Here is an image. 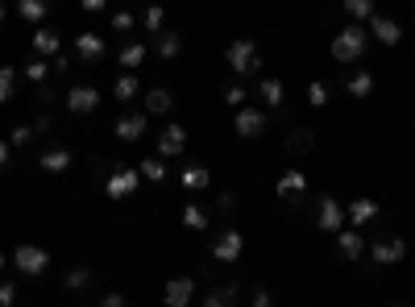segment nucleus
Listing matches in <instances>:
<instances>
[{"label": "nucleus", "instance_id": "nucleus-1", "mask_svg": "<svg viewBox=\"0 0 415 307\" xmlns=\"http://www.w3.org/2000/svg\"><path fill=\"white\" fill-rule=\"evenodd\" d=\"M366 42H369V33L362 25H345L341 33L332 38V58H337V63H357V58L366 54Z\"/></svg>", "mask_w": 415, "mask_h": 307}, {"label": "nucleus", "instance_id": "nucleus-2", "mask_svg": "<svg viewBox=\"0 0 415 307\" xmlns=\"http://www.w3.org/2000/svg\"><path fill=\"white\" fill-rule=\"evenodd\" d=\"M403 258H407V241L399 233H387L369 245V261L374 266H394V261H403Z\"/></svg>", "mask_w": 415, "mask_h": 307}, {"label": "nucleus", "instance_id": "nucleus-3", "mask_svg": "<svg viewBox=\"0 0 415 307\" xmlns=\"http://www.w3.org/2000/svg\"><path fill=\"white\" fill-rule=\"evenodd\" d=\"M316 224H320V233H341V229H345L341 199H332V195H320V199H316Z\"/></svg>", "mask_w": 415, "mask_h": 307}, {"label": "nucleus", "instance_id": "nucleus-4", "mask_svg": "<svg viewBox=\"0 0 415 307\" xmlns=\"http://www.w3.org/2000/svg\"><path fill=\"white\" fill-rule=\"evenodd\" d=\"M224 58H228V67L237 75H249L262 67V58H258V46L253 42H233V46L224 50Z\"/></svg>", "mask_w": 415, "mask_h": 307}, {"label": "nucleus", "instance_id": "nucleus-5", "mask_svg": "<svg viewBox=\"0 0 415 307\" xmlns=\"http://www.w3.org/2000/svg\"><path fill=\"white\" fill-rule=\"evenodd\" d=\"M13 266H17L21 274H46L50 254L42 249V245H17V254H13Z\"/></svg>", "mask_w": 415, "mask_h": 307}, {"label": "nucleus", "instance_id": "nucleus-6", "mask_svg": "<svg viewBox=\"0 0 415 307\" xmlns=\"http://www.w3.org/2000/svg\"><path fill=\"white\" fill-rule=\"evenodd\" d=\"M137 183H142V175H137L133 166H117V170L108 175L104 191H108V199H125V195H133V191H137Z\"/></svg>", "mask_w": 415, "mask_h": 307}, {"label": "nucleus", "instance_id": "nucleus-7", "mask_svg": "<svg viewBox=\"0 0 415 307\" xmlns=\"http://www.w3.org/2000/svg\"><path fill=\"white\" fill-rule=\"evenodd\" d=\"M245 249V236L237 233V229H224V233H216V241H212V258L216 261H237Z\"/></svg>", "mask_w": 415, "mask_h": 307}, {"label": "nucleus", "instance_id": "nucleus-8", "mask_svg": "<svg viewBox=\"0 0 415 307\" xmlns=\"http://www.w3.org/2000/svg\"><path fill=\"white\" fill-rule=\"evenodd\" d=\"M67 108L79 113V117H88V113H96V108H100V92H96V88H88V83H79V88L67 92Z\"/></svg>", "mask_w": 415, "mask_h": 307}, {"label": "nucleus", "instance_id": "nucleus-9", "mask_svg": "<svg viewBox=\"0 0 415 307\" xmlns=\"http://www.w3.org/2000/svg\"><path fill=\"white\" fill-rule=\"evenodd\" d=\"M162 295H167V299H162L167 307H187L191 303V295H196V279H187V274H183V279H171Z\"/></svg>", "mask_w": 415, "mask_h": 307}, {"label": "nucleus", "instance_id": "nucleus-10", "mask_svg": "<svg viewBox=\"0 0 415 307\" xmlns=\"http://www.w3.org/2000/svg\"><path fill=\"white\" fill-rule=\"evenodd\" d=\"M366 33H374L382 46H399V42H403V29H399V21H391V17H378V13L369 17V29H366Z\"/></svg>", "mask_w": 415, "mask_h": 307}, {"label": "nucleus", "instance_id": "nucleus-11", "mask_svg": "<svg viewBox=\"0 0 415 307\" xmlns=\"http://www.w3.org/2000/svg\"><path fill=\"white\" fill-rule=\"evenodd\" d=\"M233 129H237L241 137H262V133H266V113H258V108H241L237 120H233Z\"/></svg>", "mask_w": 415, "mask_h": 307}, {"label": "nucleus", "instance_id": "nucleus-12", "mask_svg": "<svg viewBox=\"0 0 415 307\" xmlns=\"http://www.w3.org/2000/svg\"><path fill=\"white\" fill-rule=\"evenodd\" d=\"M104 38L100 33H75V58H83V63H100L104 58Z\"/></svg>", "mask_w": 415, "mask_h": 307}, {"label": "nucleus", "instance_id": "nucleus-13", "mask_svg": "<svg viewBox=\"0 0 415 307\" xmlns=\"http://www.w3.org/2000/svg\"><path fill=\"white\" fill-rule=\"evenodd\" d=\"M183 145H187V129L183 125H167L162 137H158V154L162 158H174V154H183Z\"/></svg>", "mask_w": 415, "mask_h": 307}, {"label": "nucleus", "instance_id": "nucleus-14", "mask_svg": "<svg viewBox=\"0 0 415 307\" xmlns=\"http://www.w3.org/2000/svg\"><path fill=\"white\" fill-rule=\"evenodd\" d=\"M121 142H137L142 133H146V113H125L121 120H117V129H112Z\"/></svg>", "mask_w": 415, "mask_h": 307}, {"label": "nucleus", "instance_id": "nucleus-15", "mask_svg": "<svg viewBox=\"0 0 415 307\" xmlns=\"http://www.w3.org/2000/svg\"><path fill=\"white\" fill-rule=\"evenodd\" d=\"M38 166H42V170H50V175H63V170L71 166V150H63V145L42 150V154H38Z\"/></svg>", "mask_w": 415, "mask_h": 307}, {"label": "nucleus", "instance_id": "nucleus-16", "mask_svg": "<svg viewBox=\"0 0 415 307\" xmlns=\"http://www.w3.org/2000/svg\"><path fill=\"white\" fill-rule=\"evenodd\" d=\"M337 249H341L345 261H357L362 254H366V241H362V233H349V229H341V233H337Z\"/></svg>", "mask_w": 415, "mask_h": 307}, {"label": "nucleus", "instance_id": "nucleus-17", "mask_svg": "<svg viewBox=\"0 0 415 307\" xmlns=\"http://www.w3.org/2000/svg\"><path fill=\"white\" fill-rule=\"evenodd\" d=\"M63 46V38H58V29H33V50H38V58H50V54H58Z\"/></svg>", "mask_w": 415, "mask_h": 307}, {"label": "nucleus", "instance_id": "nucleus-18", "mask_svg": "<svg viewBox=\"0 0 415 307\" xmlns=\"http://www.w3.org/2000/svg\"><path fill=\"white\" fill-rule=\"evenodd\" d=\"M154 50H158V54H162V58H174V54H179V50H183V38H179V33H174V29H162V33H158V38H154Z\"/></svg>", "mask_w": 415, "mask_h": 307}, {"label": "nucleus", "instance_id": "nucleus-19", "mask_svg": "<svg viewBox=\"0 0 415 307\" xmlns=\"http://www.w3.org/2000/svg\"><path fill=\"white\" fill-rule=\"evenodd\" d=\"M312 145H316L312 129H291V137H287V150H291V158H303Z\"/></svg>", "mask_w": 415, "mask_h": 307}, {"label": "nucleus", "instance_id": "nucleus-20", "mask_svg": "<svg viewBox=\"0 0 415 307\" xmlns=\"http://www.w3.org/2000/svg\"><path fill=\"white\" fill-rule=\"evenodd\" d=\"M174 95L167 92V88H154V92H146V113H171Z\"/></svg>", "mask_w": 415, "mask_h": 307}, {"label": "nucleus", "instance_id": "nucleus-21", "mask_svg": "<svg viewBox=\"0 0 415 307\" xmlns=\"http://www.w3.org/2000/svg\"><path fill=\"white\" fill-rule=\"evenodd\" d=\"M204 307H237V286H216V291H208Z\"/></svg>", "mask_w": 415, "mask_h": 307}, {"label": "nucleus", "instance_id": "nucleus-22", "mask_svg": "<svg viewBox=\"0 0 415 307\" xmlns=\"http://www.w3.org/2000/svg\"><path fill=\"white\" fill-rule=\"evenodd\" d=\"M142 92V83H137V75H121L117 83H112V95L117 100H133V95Z\"/></svg>", "mask_w": 415, "mask_h": 307}, {"label": "nucleus", "instance_id": "nucleus-23", "mask_svg": "<svg viewBox=\"0 0 415 307\" xmlns=\"http://www.w3.org/2000/svg\"><path fill=\"white\" fill-rule=\"evenodd\" d=\"M374 216H378V204H374V199H357V204L349 208V220H353V224H366Z\"/></svg>", "mask_w": 415, "mask_h": 307}, {"label": "nucleus", "instance_id": "nucleus-24", "mask_svg": "<svg viewBox=\"0 0 415 307\" xmlns=\"http://www.w3.org/2000/svg\"><path fill=\"white\" fill-rule=\"evenodd\" d=\"M208 183H212V175H208V166H187V170H183V187H208Z\"/></svg>", "mask_w": 415, "mask_h": 307}, {"label": "nucleus", "instance_id": "nucleus-25", "mask_svg": "<svg viewBox=\"0 0 415 307\" xmlns=\"http://www.w3.org/2000/svg\"><path fill=\"white\" fill-rule=\"evenodd\" d=\"M374 92V75L369 71H357L353 79H349V95H357V100H366V95Z\"/></svg>", "mask_w": 415, "mask_h": 307}, {"label": "nucleus", "instance_id": "nucleus-26", "mask_svg": "<svg viewBox=\"0 0 415 307\" xmlns=\"http://www.w3.org/2000/svg\"><path fill=\"white\" fill-rule=\"evenodd\" d=\"M17 13H21L25 21H42L50 9H46V0H21V4H17Z\"/></svg>", "mask_w": 415, "mask_h": 307}, {"label": "nucleus", "instance_id": "nucleus-27", "mask_svg": "<svg viewBox=\"0 0 415 307\" xmlns=\"http://www.w3.org/2000/svg\"><path fill=\"white\" fill-rule=\"evenodd\" d=\"M308 187V179L299 175V170H287L283 179H278V195H295V191H303Z\"/></svg>", "mask_w": 415, "mask_h": 307}, {"label": "nucleus", "instance_id": "nucleus-28", "mask_svg": "<svg viewBox=\"0 0 415 307\" xmlns=\"http://www.w3.org/2000/svg\"><path fill=\"white\" fill-rule=\"evenodd\" d=\"M283 92H287V88H283L278 79H262V100H266L270 108H278V104H283Z\"/></svg>", "mask_w": 415, "mask_h": 307}, {"label": "nucleus", "instance_id": "nucleus-29", "mask_svg": "<svg viewBox=\"0 0 415 307\" xmlns=\"http://www.w3.org/2000/svg\"><path fill=\"white\" fill-rule=\"evenodd\" d=\"M88 283H92V270H88V266H75L71 274L63 279V286H67V291H83Z\"/></svg>", "mask_w": 415, "mask_h": 307}, {"label": "nucleus", "instance_id": "nucleus-30", "mask_svg": "<svg viewBox=\"0 0 415 307\" xmlns=\"http://www.w3.org/2000/svg\"><path fill=\"white\" fill-rule=\"evenodd\" d=\"M142 58H146V46H142V42L121 46V63H125V67H142Z\"/></svg>", "mask_w": 415, "mask_h": 307}, {"label": "nucleus", "instance_id": "nucleus-31", "mask_svg": "<svg viewBox=\"0 0 415 307\" xmlns=\"http://www.w3.org/2000/svg\"><path fill=\"white\" fill-rule=\"evenodd\" d=\"M13 83H17V71L13 67H0V104L13 100Z\"/></svg>", "mask_w": 415, "mask_h": 307}, {"label": "nucleus", "instance_id": "nucleus-32", "mask_svg": "<svg viewBox=\"0 0 415 307\" xmlns=\"http://www.w3.org/2000/svg\"><path fill=\"white\" fill-rule=\"evenodd\" d=\"M50 71H54V67H46V58H33V63H25V75H29V79H33L38 88L46 83V75H50Z\"/></svg>", "mask_w": 415, "mask_h": 307}, {"label": "nucleus", "instance_id": "nucleus-33", "mask_svg": "<svg viewBox=\"0 0 415 307\" xmlns=\"http://www.w3.org/2000/svg\"><path fill=\"white\" fill-rule=\"evenodd\" d=\"M142 175H146L149 183H162V179H167V166H162V158H146V162H142Z\"/></svg>", "mask_w": 415, "mask_h": 307}, {"label": "nucleus", "instance_id": "nucleus-34", "mask_svg": "<svg viewBox=\"0 0 415 307\" xmlns=\"http://www.w3.org/2000/svg\"><path fill=\"white\" fill-rule=\"evenodd\" d=\"M183 224H187V229H208V216H204V208L187 204V208H183Z\"/></svg>", "mask_w": 415, "mask_h": 307}, {"label": "nucleus", "instance_id": "nucleus-35", "mask_svg": "<svg viewBox=\"0 0 415 307\" xmlns=\"http://www.w3.org/2000/svg\"><path fill=\"white\" fill-rule=\"evenodd\" d=\"M162 21H167V13L154 4V9H146V17H142V25H146L149 33H162Z\"/></svg>", "mask_w": 415, "mask_h": 307}, {"label": "nucleus", "instance_id": "nucleus-36", "mask_svg": "<svg viewBox=\"0 0 415 307\" xmlns=\"http://www.w3.org/2000/svg\"><path fill=\"white\" fill-rule=\"evenodd\" d=\"M224 104H228V108H237V113H241V108H245V88H241V83H233V88H224Z\"/></svg>", "mask_w": 415, "mask_h": 307}, {"label": "nucleus", "instance_id": "nucleus-37", "mask_svg": "<svg viewBox=\"0 0 415 307\" xmlns=\"http://www.w3.org/2000/svg\"><path fill=\"white\" fill-rule=\"evenodd\" d=\"M345 13L349 17H374V4L369 0H345Z\"/></svg>", "mask_w": 415, "mask_h": 307}, {"label": "nucleus", "instance_id": "nucleus-38", "mask_svg": "<svg viewBox=\"0 0 415 307\" xmlns=\"http://www.w3.org/2000/svg\"><path fill=\"white\" fill-rule=\"evenodd\" d=\"M133 25H137V17H133V13H112V29H117V33H129Z\"/></svg>", "mask_w": 415, "mask_h": 307}, {"label": "nucleus", "instance_id": "nucleus-39", "mask_svg": "<svg viewBox=\"0 0 415 307\" xmlns=\"http://www.w3.org/2000/svg\"><path fill=\"white\" fill-rule=\"evenodd\" d=\"M29 129H33V137H38V133L46 137L50 129H54V120H50V113H38V117H33V125H29Z\"/></svg>", "mask_w": 415, "mask_h": 307}, {"label": "nucleus", "instance_id": "nucleus-40", "mask_svg": "<svg viewBox=\"0 0 415 307\" xmlns=\"http://www.w3.org/2000/svg\"><path fill=\"white\" fill-rule=\"evenodd\" d=\"M9 142H13V145H29V142H33V129H29V125H17Z\"/></svg>", "mask_w": 415, "mask_h": 307}, {"label": "nucleus", "instance_id": "nucleus-41", "mask_svg": "<svg viewBox=\"0 0 415 307\" xmlns=\"http://www.w3.org/2000/svg\"><path fill=\"white\" fill-rule=\"evenodd\" d=\"M308 100H312V104H328V88H324V83H312V88H308Z\"/></svg>", "mask_w": 415, "mask_h": 307}, {"label": "nucleus", "instance_id": "nucleus-42", "mask_svg": "<svg viewBox=\"0 0 415 307\" xmlns=\"http://www.w3.org/2000/svg\"><path fill=\"white\" fill-rule=\"evenodd\" d=\"M13 303H17V286L0 283V307H13Z\"/></svg>", "mask_w": 415, "mask_h": 307}, {"label": "nucleus", "instance_id": "nucleus-43", "mask_svg": "<svg viewBox=\"0 0 415 307\" xmlns=\"http://www.w3.org/2000/svg\"><path fill=\"white\" fill-rule=\"evenodd\" d=\"M216 208H220V212H233V208H237V195H233V191H220V195H216Z\"/></svg>", "mask_w": 415, "mask_h": 307}, {"label": "nucleus", "instance_id": "nucleus-44", "mask_svg": "<svg viewBox=\"0 0 415 307\" xmlns=\"http://www.w3.org/2000/svg\"><path fill=\"white\" fill-rule=\"evenodd\" d=\"M249 307H274V295H270V291H253Z\"/></svg>", "mask_w": 415, "mask_h": 307}, {"label": "nucleus", "instance_id": "nucleus-45", "mask_svg": "<svg viewBox=\"0 0 415 307\" xmlns=\"http://www.w3.org/2000/svg\"><path fill=\"white\" fill-rule=\"evenodd\" d=\"M100 307H125V295L121 291H108V295L100 299Z\"/></svg>", "mask_w": 415, "mask_h": 307}, {"label": "nucleus", "instance_id": "nucleus-46", "mask_svg": "<svg viewBox=\"0 0 415 307\" xmlns=\"http://www.w3.org/2000/svg\"><path fill=\"white\" fill-rule=\"evenodd\" d=\"M13 166V150H9V142H0V170H9Z\"/></svg>", "mask_w": 415, "mask_h": 307}, {"label": "nucleus", "instance_id": "nucleus-47", "mask_svg": "<svg viewBox=\"0 0 415 307\" xmlns=\"http://www.w3.org/2000/svg\"><path fill=\"white\" fill-rule=\"evenodd\" d=\"M38 100H42V108H46V104H54V88H50V83H42V88H38Z\"/></svg>", "mask_w": 415, "mask_h": 307}, {"label": "nucleus", "instance_id": "nucleus-48", "mask_svg": "<svg viewBox=\"0 0 415 307\" xmlns=\"http://www.w3.org/2000/svg\"><path fill=\"white\" fill-rule=\"evenodd\" d=\"M4 13H9V9H4V4H0V21H4Z\"/></svg>", "mask_w": 415, "mask_h": 307}, {"label": "nucleus", "instance_id": "nucleus-49", "mask_svg": "<svg viewBox=\"0 0 415 307\" xmlns=\"http://www.w3.org/2000/svg\"><path fill=\"white\" fill-rule=\"evenodd\" d=\"M0 270H4V254H0Z\"/></svg>", "mask_w": 415, "mask_h": 307}]
</instances>
